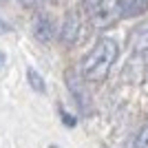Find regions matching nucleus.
I'll return each mask as SVG.
<instances>
[{
  "label": "nucleus",
  "instance_id": "f257e3e1",
  "mask_svg": "<svg viewBox=\"0 0 148 148\" xmlns=\"http://www.w3.org/2000/svg\"><path fill=\"white\" fill-rule=\"evenodd\" d=\"M115 58H117V42L111 40V38L97 40V44H95L86 56H84V60H82V66H80L82 77L88 80V82L106 80V75L111 71Z\"/></svg>",
  "mask_w": 148,
  "mask_h": 148
},
{
  "label": "nucleus",
  "instance_id": "f03ea898",
  "mask_svg": "<svg viewBox=\"0 0 148 148\" xmlns=\"http://www.w3.org/2000/svg\"><path fill=\"white\" fill-rule=\"evenodd\" d=\"M33 36H36L38 42H49L53 38V22H51V18H47L44 13H38L36 20H33Z\"/></svg>",
  "mask_w": 148,
  "mask_h": 148
},
{
  "label": "nucleus",
  "instance_id": "7ed1b4c3",
  "mask_svg": "<svg viewBox=\"0 0 148 148\" xmlns=\"http://www.w3.org/2000/svg\"><path fill=\"white\" fill-rule=\"evenodd\" d=\"M117 7L122 18H133V16L148 11V0H117Z\"/></svg>",
  "mask_w": 148,
  "mask_h": 148
},
{
  "label": "nucleus",
  "instance_id": "20e7f679",
  "mask_svg": "<svg viewBox=\"0 0 148 148\" xmlns=\"http://www.w3.org/2000/svg\"><path fill=\"white\" fill-rule=\"evenodd\" d=\"M66 84H69V91L73 93L75 99H77V106L86 111V106H88V95H86V91H84V86H82V82L77 80V75L69 71V73H66Z\"/></svg>",
  "mask_w": 148,
  "mask_h": 148
},
{
  "label": "nucleus",
  "instance_id": "39448f33",
  "mask_svg": "<svg viewBox=\"0 0 148 148\" xmlns=\"http://www.w3.org/2000/svg\"><path fill=\"white\" fill-rule=\"evenodd\" d=\"M80 36V20L75 13H71L66 20H64V27H62V42L64 44H75Z\"/></svg>",
  "mask_w": 148,
  "mask_h": 148
},
{
  "label": "nucleus",
  "instance_id": "423d86ee",
  "mask_svg": "<svg viewBox=\"0 0 148 148\" xmlns=\"http://www.w3.org/2000/svg\"><path fill=\"white\" fill-rule=\"evenodd\" d=\"M130 42H133V49L142 56L148 51V22L146 25H139L135 31H133V38H130Z\"/></svg>",
  "mask_w": 148,
  "mask_h": 148
},
{
  "label": "nucleus",
  "instance_id": "0eeeda50",
  "mask_svg": "<svg viewBox=\"0 0 148 148\" xmlns=\"http://www.w3.org/2000/svg\"><path fill=\"white\" fill-rule=\"evenodd\" d=\"M27 80H29V86L33 88L36 93H44V91H47V84H44L42 75L38 73L36 69H27Z\"/></svg>",
  "mask_w": 148,
  "mask_h": 148
},
{
  "label": "nucleus",
  "instance_id": "6e6552de",
  "mask_svg": "<svg viewBox=\"0 0 148 148\" xmlns=\"http://www.w3.org/2000/svg\"><path fill=\"white\" fill-rule=\"evenodd\" d=\"M135 148H148V124L139 130V135L135 139Z\"/></svg>",
  "mask_w": 148,
  "mask_h": 148
},
{
  "label": "nucleus",
  "instance_id": "1a4fd4ad",
  "mask_svg": "<svg viewBox=\"0 0 148 148\" xmlns=\"http://www.w3.org/2000/svg\"><path fill=\"white\" fill-rule=\"evenodd\" d=\"M62 122L66 124V126H71V128L75 126V117H73V115H69L66 111H62Z\"/></svg>",
  "mask_w": 148,
  "mask_h": 148
},
{
  "label": "nucleus",
  "instance_id": "9d476101",
  "mask_svg": "<svg viewBox=\"0 0 148 148\" xmlns=\"http://www.w3.org/2000/svg\"><path fill=\"white\" fill-rule=\"evenodd\" d=\"M102 2H104V0H84V7H86L88 11H93V9H97Z\"/></svg>",
  "mask_w": 148,
  "mask_h": 148
},
{
  "label": "nucleus",
  "instance_id": "9b49d317",
  "mask_svg": "<svg viewBox=\"0 0 148 148\" xmlns=\"http://www.w3.org/2000/svg\"><path fill=\"white\" fill-rule=\"evenodd\" d=\"M42 2V0H22V5H27V7H38Z\"/></svg>",
  "mask_w": 148,
  "mask_h": 148
},
{
  "label": "nucleus",
  "instance_id": "f8f14e48",
  "mask_svg": "<svg viewBox=\"0 0 148 148\" xmlns=\"http://www.w3.org/2000/svg\"><path fill=\"white\" fill-rule=\"evenodd\" d=\"M9 29H11V27H9V25H7V22H5V20L0 18V33H7V31H9Z\"/></svg>",
  "mask_w": 148,
  "mask_h": 148
},
{
  "label": "nucleus",
  "instance_id": "ddd939ff",
  "mask_svg": "<svg viewBox=\"0 0 148 148\" xmlns=\"http://www.w3.org/2000/svg\"><path fill=\"white\" fill-rule=\"evenodd\" d=\"M5 66V53H2V51H0V69Z\"/></svg>",
  "mask_w": 148,
  "mask_h": 148
},
{
  "label": "nucleus",
  "instance_id": "4468645a",
  "mask_svg": "<svg viewBox=\"0 0 148 148\" xmlns=\"http://www.w3.org/2000/svg\"><path fill=\"white\" fill-rule=\"evenodd\" d=\"M49 148H58V146H49Z\"/></svg>",
  "mask_w": 148,
  "mask_h": 148
}]
</instances>
